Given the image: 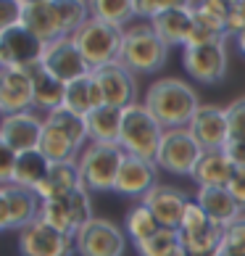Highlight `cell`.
Returning a JSON list of instances; mask_svg holds the SVG:
<instances>
[{"label": "cell", "instance_id": "obj_1", "mask_svg": "<svg viewBox=\"0 0 245 256\" xmlns=\"http://www.w3.org/2000/svg\"><path fill=\"white\" fill-rule=\"evenodd\" d=\"M143 106L164 130H185L203 106L193 84L177 77H161L148 84Z\"/></svg>", "mask_w": 245, "mask_h": 256}, {"label": "cell", "instance_id": "obj_2", "mask_svg": "<svg viewBox=\"0 0 245 256\" xmlns=\"http://www.w3.org/2000/svg\"><path fill=\"white\" fill-rule=\"evenodd\" d=\"M169 45L156 34L150 22L132 24L124 30V45H121V58L132 74H156L169 58Z\"/></svg>", "mask_w": 245, "mask_h": 256}, {"label": "cell", "instance_id": "obj_3", "mask_svg": "<svg viewBox=\"0 0 245 256\" xmlns=\"http://www.w3.org/2000/svg\"><path fill=\"white\" fill-rule=\"evenodd\" d=\"M164 127L150 116L143 103H132L121 114V138L119 146L127 156H137L145 161H156L164 140Z\"/></svg>", "mask_w": 245, "mask_h": 256}, {"label": "cell", "instance_id": "obj_4", "mask_svg": "<svg viewBox=\"0 0 245 256\" xmlns=\"http://www.w3.org/2000/svg\"><path fill=\"white\" fill-rule=\"evenodd\" d=\"M121 146H106V143H87L77 158L82 185L90 193H106L116 188V177L124 161Z\"/></svg>", "mask_w": 245, "mask_h": 256}, {"label": "cell", "instance_id": "obj_5", "mask_svg": "<svg viewBox=\"0 0 245 256\" xmlns=\"http://www.w3.org/2000/svg\"><path fill=\"white\" fill-rule=\"evenodd\" d=\"M79 53L84 56V61L90 64V69H103L108 64H116L121 58V45H124V32L111 26L100 18L90 16L84 26L74 34Z\"/></svg>", "mask_w": 245, "mask_h": 256}, {"label": "cell", "instance_id": "obj_6", "mask_svg": "<svg viewBox=\"0 0 245 256\" xmlns=\"http://www.w3.org/2000/svg\"><path fill=\"white\" fill-rule=\"evenodd\" d=\"M92 201H90V190L87 188H77V190L66 193L61 198H50L42 201L40 206V220L45 224L55 227L66 235H77L84 224L92 220Z\"/></svg>", "mask_w": 245, "mask_h": 256}, {"label": "cell", "instance_id": "obj_7", "mask_svg": "<svg viewBox=\"0 0 245 256\" xmlns=\"http://www.w3.org/2000/svg\"><path fill=\"white\" fill-rule=\"evenodd\" d=\"M203 150L193 140V135L185 130H166L161 148L156 156V166L174 177H193L198 161H201Z\"/></svg>", "mask_w": 245, "mask_h": 256}, {"label": "cell", "instance_id": "obj_8", "mask_svg": "<svg viewBox=\"0 0 245 256\" xmlns=\"http://www.w3.org/2000/svg\"><path fill=\"white\" fill-rule=\"evenodd\" d=\"M79 256H124L127 251V232L111 220H92L74 235Z\"/></svg>", "mask_w": 245, "mask_h": 256}, {"label": "cell", "instance_id": "obj_9", "mask_svg": "<svg viewBox=\"0 0 245 256\" xmlns=\"http://www.w3.org/2000/svg\"><path fill=\"white\" fill-rule=\"evenodd\" d=\"M45 42L32 34L24 24L0 34V69H24L29 72L42 61Z\"/></svg>", "mask_w": 245, "mask_h": 256}, {"label": "cell", "instance_id": "obj_10", "mask_svg": "<svg viewBox=\"0 0 245 256\" xmlns=\"http://www.w3.org/2000/svg\"><path fill=\"white\" fill-rule=\"evenodd\" d=\"M18 254L21 256H74L77 246H74L71 235L45 224L42 220H34L18 232Z\"/></svg>", "mask_w": 245, "mask_h": 256}, {"label": "cell", "instance_id": "obj_11", "mask_svg": "<svg viewBox=\"0 0 245 256\" xmlns=\"http://www.w3.org/2000/svg\"><path fill=\"white\" fill-rule=\"evenodd\" d=\"M40 64L53 74V77H58L66 84L92 74L90 64L84 61V56L79 53L77 42H74V37H58V40L48 42L45 50H42V61Z\"/></svg>", "mask_w": 245, "mask_h": 256}, {"label": "cell", "instance_id": "obj_12", "mask_svg": "<svg viewBox=\"0 0 245 256\" xmlns=\"http://www.w3.org/2000/svg\"><path fill=\"white\" fill-rule=\"evenodd\" d=\"M182 66L187 77L201 84H216L227 74V42L182 48Z\"/></svg>", "mask_w": 245, "mask_h": 256}, {"label": "cell", "instance_id": "obj_13", "mask_svg": "<svg viewBox=\"0 0 245 256\" xmlns=\"http://www.w3.org/2000/svg\"><path fill=\"white\" fill-rule=\"evenodd\" d=\"M92 80H95L100 96H103V103L106 106H114V108H121L124 111L127 106L137 103V80L124 64H108L103 69H95L92 72Z\"/></svg>", "mask_w": 245, "mask_h": 256}, {"label": "cell", "instance_id": "obj_14", "mask_svg": "<svg viewBox=\"0 0 245 256\" xmlns=\"http://www.w3.org/2000/svg\"><path fill=\"white\" fill-rule=\"evenodd\" d=\"M42 130H45V119H40L34 111L13 114V116L0 119V140H3L16 156L40 148Z\"/></svg>", "mask_w": 245, "mask_h": 256}, {"label": "cell", "instance_id": "obj_15", "mask_svg": "<svg viewBox=\"0 0 245 256\" xmlns=\"http://www.w3.org/2000/svg\"><path fill=\"white\" fill-rule=\"evenodd\" d=\"M187 132L201 146V150H222L230 140L227 114H224V108L214 106V103H203L193 116V122L187 124Z\"/></svg>", "mask_w": 245, "mask_h": 256}, {"label": "cell", "instance_id": "obj_16", "mask_svg": "<svg viewBox=\"0 0 245 256\" xmlns=\"http://www.w3.org/2000/svg\"><path fill=\"white\" fill-rule=\"evenodd\" d=\"M34 106L32 74L24 69H0V116L26 114Z\"/></svg>", "mask_w": 245, "mask_h": 256}, {"label": "cell", "instance_id": "obj_17", "mask_svg": "<svg viewBox=\"0 0 245 256\" xmlns=\"http://www.w3.org/2000/svg\"><path fill=\"white\" fill-rule=\"evenodd\" d=\"M21 24L48 45L63 34L58 0H21Z\"/></svg>", "mask_w": 245, "mask_h": 256}, {"label": "cell", "instance_id": "obj_18", "mask_svg": "<svg viewBox=\"0 0 245 256\" xmlns=\"http://www.w3.org/2000/svg\"><path fill=\"white\" fill-rule=\"evenodd\" d=\"M156 185H158L156 161H145V158H137V156H124L114 193L124 196V198H140V201H143Z\"/></svg>", "mask_w": 245, "mask_h": 256}, {"label": "cell", "instance_id": "obj_19", "mask_svg": "<svg viewBox=\"0 0 245 256\" xmlns=\"http://www.w3.org/2000/svg\"><path fill=\"white\" fill-rule=\"evenodd\" d=\"M190 201L193 198L185 190H180V188H174V185H161V182L143 198V204L153 212L158 224L161 227H174V230H180L182 214H185V208H187Z\"/></svg>", "mask_w": 245, "mask_h": 256}, {"label": "cell", "instance_id": "obj_20", "mask_svg": "<svg viewBox=\"0 0 245 256\" xmlns=\"http://www.w3.org/2000/svg\"><path fill=\"white\" fill-rule=\"evenodd\" d=\"M150 26L156 30V34L169 45V48H177V45H187L190 34L195 30V22H193V11H190V3H174L169 11H164L161 16H156Z\"/></svg>", "mask_w": 245, "mask_h": 256}, {"label": "cell", "instance_id": "obj_21", "mask_svg": "<svg viewBox=\"0 0 245 256\" xmlns=\"http://www.w3.org/2000/svg\"><path fill=\"white\" fill-rule=\"evenodd\" d=\"M195 201L201 204V208L209 214L211 222L222 224V227H230L235 220H240L245 214L243 206L230 193V188H198Z\"/></svg>", "mask_w": 245, "mask_h": 256}, {"label": "cell", "instance_id": "obj_22", "mask_svg": "<svg viewBox=\"0 0 245 256\" xmlns=\"http://www.w3.org/2000/svg\"><path fill=\"white\" fill-rule=\"evenodd\" d=\"M3 190L8 201V224H11V230L21 232L26 224L40 220L42 201L34 190H26V188H18V185H5Z\"/></svg>", "mask_w": 245, "mask_h": 256}, {"label": "cell", "instance_id": "obj_23", "mask_svg": "<svg viewBox=\"0 0 245 256\" xmlns=\"http://www.w3.org/2000/svg\"><path fill=\"white\" fill-rule=\"evenodd\" d=\"M29 74H32V90H34V106L32 108L45 111V116L50 111L61 108L66 100V82L53 77L42 64H37L34 69H29Z\"/></svg>", "mask_w": 245, "mask_h": 256}, {"label": "cell", "instance_id": "obj_24", "mask_svg": "<svg viewBox=\"0 0 245 256\" xmlns=\"http://www.w3.org/2000/svg\"><path fill=\"white\" fill-rule=\"evenodd\" d=\"M121 108L114 106H98L84 116L87 127V140L90 143H106V146H119L121 138Z\"/></svg>", "mask_w": 245, "mask_h": 256}, {"label": "cell", "instance_id": "obj_25", "mask_svg": "<svg viewBox=\"0 0 245 256\" xmlns=\"http://www.w3.org/2000/svg\"><path fill=\"white\" fill-rule=\"evenodd\" d=\"M77 188H84L79 177V164L77 161H63V164H50L48 174L34 193L40 196V201H50V198H61L77 190Z\"/></svg>", "mask_w": 245, "mask_h": 256}, {"label": "cell", "instance_id": "obj_26", "mask_svg": "<svg viewBox=\"0 0 245 256\" xmlns=\"http://www.w3.org/2000/svg\"><path fill=\"white\" fill-rule=\"evenodd\" d=\"M232 174H235V166L222 150H203V156L193 172V182L198 188H227Z\"/></svg>", "mask_w": 245, "mask_h": 256}, {"label": "cell", "instance_id": "obj_27", "mask_svg": "<svg viewBox=\"0 0 245 256\" xmlns=\"http://www.w3.org/2000/svg\"><path fill=\"white\" fill-rule=\"evenodd\" d=\"M63 106L69 108V111H74V114H79V116H87L92 108L106 106V103H103L100 90H98V84H95V80H92V74H90V77H82L77 82L66 84V100H63Z\"/></svg>", "mask_w": 245, "mask_h": 256}, {"label": "cell", "instance_id": "obj_28", "mask_svg": "<svg viewBox=\"0 0 245 256\" xmlns=\"http://www.w3.org/2000/svg\"><path fill=\"white\" fill-rule=\"evenodd\" d=\"M50 169V161L45 158L40 150H29V154H18L16 156V166H13V180L11 185L26 188V190H37L40 182L45 180Z\"/></svg>", "mask_w": 245, "mask_h": 256}, {"label": "cell", "instance_id": "obj_29", "mask_svg": "<svg viewBox=\"0 0 245 256\" xmlns=\"http://www.w3.org/2000/svg\"><path fill=\"white\" fill-rule=\"evenodd\" d=\"M90 14L124 32L132 26V18L137 16V0H95L90 3Z\"/></svg>", "mask_w": 245, "mask_h": 256}, {"label": "cell", "instance_id": "obj_30", "mask_svg": "<svg viewBox=\"0 0 245 256\" xmlns=\"http://www.w3.org/2000/svg\"><path fill=\"white\" fill-rule=\"evenodd\" d=\"M40 154L50 161V164H63V161H77L82 148H77L71 143L69 138L63 135V132H58L55 127H48L45 124L42 130V138H40Z\"/></svg>", "mask_w": 245, "mask_h": 256}, {"label": "cell", "instance_id": "obj_31", "mask_svg": "<svg viewBox=\"0 0 245 256\" xmlns=\"http://www.w3.org/2000/svg\"><path fill=\"white\" fill-rule=\"evenodd\" d=\"M158 230H161V224H158L153 212H150L143 201L132 206L127 212V216H124V232H127L129 240H135V246L145 243L148 238H153Z\"/></svg>", "mask_w": 245, "mask_h": 256}, {"label": "cell", "instance_id": "obj_32", "mask_svg": "<svg viewBox=\"0 0 245 256\" xmlns=\"http://www.w3.org/2000/svg\"><path fill=\"white\" fill-rule=\"evenodd\" d=\"M45 124H48V127H55L58 132H63V135L69 138L77 148H84V146L90 143V140H87V127H84V116L69 111L66 106L50 111L48 116H45Z\"/></svg>", "mask_w": 245, "mask_h": 256}, {"label": "cell", "instance_id": "obj_33", "mask_svg": "<svg viewBox=\"0 0 245 256\" xmlns=\"http://www.w3.org/2000/svg\"><path fill=\"white\" fill-rule=\"evenodd\" d=\"M222 240H224V227L216 224V222H211L201 232L182 235V246L190 256H216L222 251Z\"/></svg>", "mask_w": 245, "mask_h": 256}, {"label": "cell", "instance_id": "obj_34", "mask_svg": "<svg viewBox=\"0 0 245 256\" xmlns=\"http://www.w3.org/2000/svg\"><path fill=\"white\" fill-rule=\"evenodd\" d=\"M182 246V235L180 230H174V227H161L153 238H148L145 243L135 246L140 256H169L174 254L177 248Z\"/></svg>", "mask_w": 245, "mask_h": 256}, {"label": "cell", "instance_id": "obj_35", "mask_svg": "<svg viewBox=\"0 0 245 256\" xmlns=\"http://www.w3.org/2000/svg\"><path fill=\"white\" fill-rule=\"evenodd\" d=\"M211 224V220H209V214L201 208V204L193 201L187 204V208H185V214H182V222H180V232L182 235H193V232H201V230H206V227Z\"/></svg>", "mask_w": 245, "mask_h": 256}, {"label": "cell", "instance_id": "obj_36", "mask_svg": "<svg viewBox=\"0 0 245 256\" xmlns=\"http://www.w3.org/2000/svg\"><path fill=\"white\" fill-rule=\"evenodd\" d=\"M222 251L235 254V256H245V214L240 220H235L230 227H224Z\"/></svg>", "mask_w": 245, "mask_h": 256}, {"label": "cell", "instance_id": "obj_37", "mask_svg": "<svg viewBox=\"0 0 245 256\" xmlns=\"http://www.w3.org/2000/svg\"><path fill=\"white\" fill-rule=\"evenodd\" d=\"M224 114H227L230 140H245V98H235Z\"/></svg>", "mask_w": 245, "mask_h": 256}, {"label": "cell", "instance_id": "obj_38", "mask_svg": "<svg viewBox=\"0 0 245 256\" xmlns=\"http://www.w3.org/2000/svg\"><path fill=\"white\" fill-rule=\"evenodd\" d=\"M21 24V0H0V34Z\"/></svg>", "mask_w": 245, "mask_h": 256}, {"label": "cell", "instance_id": "obj_39", "mask_svg": "<svg viewBox=\"0 0 245 256\" xmlns=\"http://www.w3.org/2000/svg\"><path fill=\"white\" fill-rule=\"evenodd\" d=\"M245 32V0H232L227 16V37H240Z\"/></svg>", "mask_w": 245, "mask_h": 256}, {"label": "cell", "instance_id": "obj_40", "mask_svg": "<svg viewBox=\"0 0 245 256\" xmlns=\"http://www.w3.org/2000/svg\"><path fill=\"white\" fill-rule=\"evenodd\" d=\"M13 166H16V154L0 140V188L11 185L13 180Z\"/></svg>", "mask_w": 245, "mask_h": 256}, {"label": "cell", "instance_id": "obj_41", "mask_svg": "<svg viewBox=\"0 0 245 256\" xmlns=\"http://www.w3.org/2000/svg\"><path fill=\"white\" fill-rule=\"evenodd\" d=\"M222 154L230 158L232 166H245V140H227Z\"/></svg>", "mask_w": 245, "mask_h": 256}, {"label": "cell", "instance_id": "obj_42", "mask_svg": "<svg viewBox=\"0 0 245 256\" xmlns=\"http://www.w3.org/2000/svg\"><path fill=\"white\" fill-rule=\"evenodd\" d=\"M227 188H230V193L235 196V201L245 208V166H235V174H232Z\"/></svg>", "mask_w": 245, "mask_h": 256}, {"label": "cell", "instance_id": "obj_43", "mask_svg": "<svg viewBox=\"0 0 245 256\" xmlns=\"http://www.w3.org/2000/svg\"><path fill=\"white\" fill-rule=\"evenodd\" d=\"M174 3H153V0H137V16H145L153 22L156 16H161L164 11H169Z\"/></svg>", "mask_w": 245, "mask_h": 256}, {"label": "cell", "instance_id": "obj_44", "mask_svg": "<svg viewBox=\"0 0 245 256\" xmlns=\"http://www.w3.org/2000/svg\"><path fill=\"white\" fill-rule=\"evenodd\" d=\"M3 230H11L8 224V201H5V190L0 188V232Z\"/></svg>", "mask_w": 245, "mask_h": 256}, {"label": "cell", "instance_id": "obj_45", "mask_svg": "<svg viewBox=\"0 0 245 256\" xmlns=\"http://www.w3.org/2000/svg\"><path fill=\"white\" fill-rule=\"evenodd\" d=\"M235 45H238V50H240V56H245V32H243L240 37H235Z\"/></svg>", "mask_w": 245, "mask_h": 256}, {"label": "cell", "instance_id": "obj_46", "mask_svg": "<svg viewBox=\"0 0 245 256\" xmlns=\"http://www.w3.org/2000/svg\"><path fill=\"white\" fill-rule=\"evenodd\" d=\"M216 256H235V254H227V251H219V254H216Z\"/></svg>", "mask_w": 245, "mask_h": 256}]
</instances>
